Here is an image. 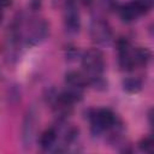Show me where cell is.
I'll return each mask as SVG.
<instances>
[{"mask_svg":"<svg viewBox=\"0 0 154 154\" xmlns=\"http://www.w3.org/2000/svg\"><path fill=\"white\" fill-rule=\"evenodd\" d=\"M35 114L29 112V114L25 118L24 126H23V141L25 143V147H30L32 138H34V132H35Z\"/></svg>","mask_w":154,"mask_h":154,"instance_id":"cell-7","label":"cell"},{"mask_svg":"<svg viewBox=\"0 0 154 154\" xmlns=\"http://www.w3.org/2000/svg\"><path fill=\"white\" fill-rule=\"evenodd\" d=\"M90 123L93 131L95 134H100L102 131L109 130L117 123V117L111 109L101 108L90 116Z\"/></svg>","mask_w":154,"mask_h":154,"instance_id":"cell-2","label":"cell"},{"mask_svg":"<svg viewBox=\"0 0 154 154\" xmlns=\"http://www.w3.org/2000/svg\"><path fill=\"white\" fill-rule=\"evenodd\" d=\"M10 4H11V0H0V7L8 6Z\"/></svg>","mask_w":154,"mask_h":154,"instance_id":"cell-14","label":"cell"},{"mask_svg":"<svg viewBox=\"0 0 154 154\" xmlns=\"http://www.w3.org/2000/svg\"><path fill=\"white\" fill-rule=\"evenodd\" d=\"M138 147L142 152H146V153H153L154 150V141L150 136L148 137H143L140 142H138Z\"/></svg>","mask_w":154,"mask_h":154,"instance_id":"cell-13","label":"cell"},{"mask_svg":"<svg viewBox=\"0 0 154 154\" xmlns=\"http://www.w3.org/2000/svg\"><path fill=\"white\" fill-rule=\"evenodd\" d=\"M82 2L85 4V5H90V4L93 2V0H82Z\"/></svg>","mask_w":154,"mask_h":154,"instance_id":"cell-15","label":"cell"},{"mask_svg":"<svg viewBox=\"0 0 154 154\" xmlns=\"http://www.w3.org/2000/svg\"><path fill=\"white\" fill-rule=\"evenodd\" d=\"M58 140V134H57V130L54 128H49L47 130H45L40 138H38V143H40V147L42 149H51L53 146H55V142Z\"/></svg>","mask_w":154,"mask_h":154,"instance_id":"cell-8","label":"cell"},{"mask_svg":"<svg viewBox=\"0 0 154 154\" xmlns=\"http://www.w3.org/2000/svg\"><path fill=\"white\" fill-rule=\"evenodd\" d=\"M65 83H66V87H69V88L83 90L88 85V77L79 71L72 70L65 75Z\"/></svg>","mask_w":154,"mask_h":154,"instance_id":"cell-6","label":"cell"},{"mask_svg":"<svg viewBox=\"0 0 154 154\" xmlns=\"http://www.w3.org/2000/svg\"><path fill=\"white\" fill-rule=\"evenodd\" d=\"M82 66L90 76L101 75L105 67V58L102 52L96 48H90L84 52L82 55Z\"/></svg>","mask_w":154,"mask_h":154,"instance_id":"cell-1","label":"cell"},{"mask_svg":"<svg viewBox=\"0 0 154 154\" xmlns=\"http://www.w3.org/2000/svg\"><path fill=\"white\" fill-rule=\"evenodd\" d=\"M152 58V52L148 48H143V47H138V48H134V59H135V64L136 66H146L149 60Z\"/></svg>","mask_w":154,"mask_h":154,"instance_id":"cell-9","label":"cell"},{"mask_svg":"<svg viewBox=\"0 0 154 154\" xmlns=\"http://www.w3.org/2000/svg\"><path fill=\"white\" fill-rule=\"evenodd\" d=\"M48 26L43 20H36L30 25V29L28 30V42L38 43L41 40H43L47 36Z\"/></svg>","mask_w":154,"mask_h":154,"instance_id":"cell-5","label":"cell"},{"mask_svg":"<svg viewBox=\"0 0 154 154\" xmlns=\"http://www.w3.org/2000/svg\"><path fill=\"white\" fill-rule=\"evenodd\" d=\"M65 29L70 34H76L81 28V16L77 7V0H66L64 11Z\"/></svg>","mask_w":154,"mask_h":154,"instance_id":"cell-3","label":"cell"},{"mask_svg":"<svg viewBox=\"0 0 154 154\" xmlns=\"http://www.w3.org/2000/svg\"><path fill=\"white\" fill-rule=\"evenodd\" d=\"M130 4L138 16L149 12V10L153 7V0H131Z\"/></svg>","mask_w":154,"mask_h":154,"instance_id":"cell-12","label":"cell"},{"mask_svg":"<svg viewBox=\"0 0 154 154\" xmlns=\"http://www.w3.org/2000/svg\"><path fill=\"white\" fill-rule=\"evenodd\" d=\"M1 18H2V13H1V10H0V20H1Z\"/></svg>","mask_w":154,"mask_h":154,"instance_id":"cell-16","label":"cell"},{"mask_svg":"<svg viewBox=\"0 0 154 154\" xmlns=\"http://www.w3.org/2000/svg\"><path fill=\"white\" fill-rule=\"evenodd\" d=\"M90 34H91L93 40L99 43H105V42L109 41L111 36H112L111 28L108 26L107 23H105L102 20L93 22V24L90 26Z\"/></svg>","mask_w":154,"mask_h":154,"instance_id":"cell-4","label":"cell"},{"mask_svg":"<svg viewBox=\"0 0 154 154\" xmlns=\"http://www.w3.org/2000/svg\"><path fill=\"white\" fill-rule=\"evenodd\" d=\"M123 89L131 94L138 93L142 89V82L136 77H128L123 81Z\"/></svg>","mask_w":154,"mask_h":154,"instance_id":"cell-11","label":"cell"},{"mask_svg":"<svg viewBox=\"0 0 154 154\" xmlns=\"http://www.w3.org/2000/svg\"><path fill=\"white\" fill-rule=\"evenodd\" d=\"M118 11H119V16L122 18L123 22H126V23H130L132 20H135L137 17H140L136 11L134 10V7L131 6V4H126V5H123L120 7H118Z\"/></svg>","mask_w":154,"mask_h":154,"instance_id":"cell-10","label":"cell"}]
</instances>
